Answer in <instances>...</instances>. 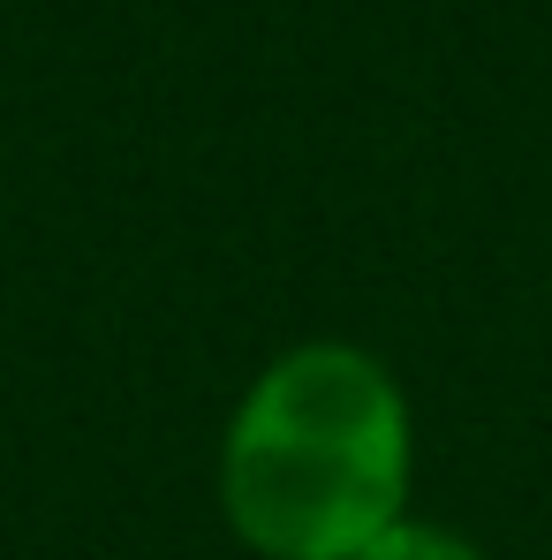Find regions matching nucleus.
Returning <instances> with one entry per match:
<instances>
[{
  "label": "nucleus",
  "instance_id": "f257e3e1",
  "mask_svg": "<svg viewBox=\"0 0 552 560\" xmlns=\"http://www.w3.org/2000/svg\"><path fill=\"white\" fill-rule=\"evenodd\" d=\"M212 500L250 560H364L416 508V401L341 334L266 357L212 455Z\"/></svg>",
  "mask_w": 552,
  "mask_h": 560
},
{
  "label": "nucleus",
  "instance_id": "f03ea898",
  "mask_svg": "<svg viewBox=\"0 0 552 560\" xmlns=\"http://www.w3.org/2000/svg\"><path fill=\"white\" fill-rule=\"evenodd\" d=\"M364 560H492V553H484L461 523H439V515H416V508H409Z\"/></svg>",
  "mask_w": 552,
  "mask_h": 560
}]
</instances>
